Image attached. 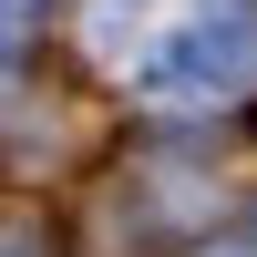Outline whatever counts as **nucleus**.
Wrapping results in <instances>:
<instances>
[{
  "instance_id": "obj_1",
  "label": "nucleus",
  "mask_w": 257,
  "mask_h": 257,
  "mask_svg": "<svg viewBox=\"0 0 257 257\" xmlns=\"http://www.w3.org/2000/svg\"><path fill=\"white\" fill-rule=\"evenodd\" d=\"M257 72V0H206L196 21H185L175 41H155V62H144V82H155L165 103H216L237 93Z\"/></svg>"
},
{
  "instance_id": "obj_2",
  "label": "nucleus",
  "mask_w": 257,
  "mask_h": 257,
  "mask_svg": "<svg viewBox=\"0 0 257 257\" xmlns=\"http://www.w3.org/2000/svg\"><path fill=\"white\" fill-rule=\"evenodd\" d=\"M0 257H62L52 216H41V206H0Z\"/></svg>"
},
{
  "instance_id": "obj_3",
  "label": "nucleus",
  "mask_w": 257,
  "mask_h": 257,
  "mask_svg": "<svg viewBox=\"0 0 257 257\" xmlns=\"http://www.w3.org/2000/svg\"><path fill=\"white\" fill-rule=\"evenodd\" d=\"M196 257H257V247H237V237H216V247H196Z\"/></svg>"
},
{
  "instance_id": "obj_4",
  "label": "nucleus",
  "mask_w": 257,
  "mask_h": 257,
  "mask_svg": "<svg viewBox=\"0 0 257 257\" xmlns=\"http://www.w3.org/2000/svg\"><path fill=\"white\" fill-rule=\"evenodd\" d=\"M0 82H11V31H0Z\"/></svg>"
},
{
  "instance_id": "obj_5",
  "label": "nucleus",
  "mask_w": 257,
  "mask_h": 257,
  "mask_svg": "<svg viewBox=\"0 0 257 257\" xmlns=\"http://www.w3.org/2000/svg\"><path fill=\"white\" fill-rule=\"evenodd\" d=\"M21 11H31V0H0V21H21Z\"/></svg>"
}]
</instances>
